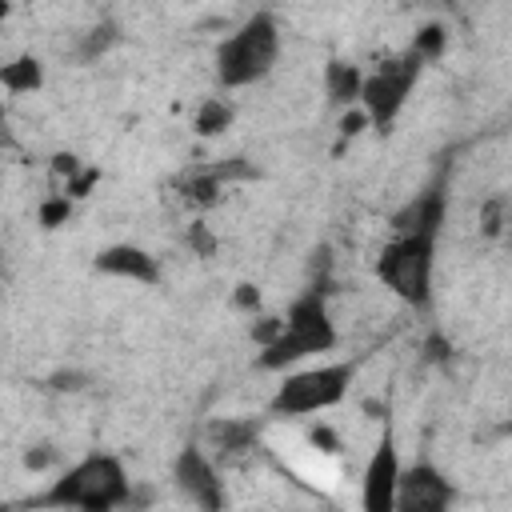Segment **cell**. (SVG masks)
I'll use <instances>...</instances> for the list:
<instances>
[{
  "instance_id": "6da1fadb",
  "label": "cell",
  "mask_w": 512,
  "mask_h": 512,
  "mask_svg": "<svg viewBox=\"0 0 512 512\" xmlns=\"http://www.w3.org/2000/svg\"><path fill=\"white\" fill-rule=\"evenodd\" d=\"M128 500V472L120 456L92 452L80 464H72L60 480H52L40 496H32V508H76V512H116Z\"/></svg>"
},
{
  "instance_id": "7a4b0ae2",
  "label": "cell",
  "mask_w": 512,
  "mask_h": 512,
  "mask_svg": "<svg viewBox=\"0 0 512 512\" xmlns=\"http://www.w3.org/2000/svg\"><path fill=\"white\" fill-rule=\"evenodd\" d=\"M336 348V324L328 316V304L320 292H304L288 304V316H284V328L280 336L260 348L256 356V368L264 372H284L308 356H320V352H332Z\"/></svg>"
},
{
  "instance_id": "3957f363",
  "label": "cell",
  "mask_w": 512,
  "mask_h": 512,
  "mask_svg": "<svg viewBox=\"0 0 512 512\" xmlns=\"http://www.w3.org/2000/svg\"><path fill=\"white\" fill-rule=\"evenodd\" d=\"M276 56H280V24L272 12H256L216 44L212 56L216 80L224 88H248L276 68Z\"/></svg>"
},
{
  "instance_id": "277c9868",
  "label": "cell",
  "mask_w": 512,
  "mask_h": 512,
  "mask_svg": "<svg viewBox=\"0 0 512 512\" xmlns=\"http://www.w3.org/2000/svg\"><path fill=\"white\" fill-rule=\"evenodd\" d=\"M432 268H436V236L432 232L392 236L376 256V280L408 308H428Z\"/></svg>"
},
{
  "instance_id": "5b68a950",
  "label": "cell",
  "mask_w": 512,
  "mask_h": 512,
  "mask_svg": "<svg viewBox=\"0 0 512 512\" xmlns=\"http://www.w3.org/2000/svg\"><path fill=\"white\" fill-rule=\"evenodd\" d=\"M356 368H360L356 360H336V364H312V368L284 372V380L276 384V392L268 400V412L284 416V420L328 412L348 396Z\"/></svg>"
},
{
  "instance_id": "8992f818",
  "label": "cell",
  "mask_w": 512,
  "mask_h": 512,
  "mask_svg": "<svg viewBox=\"0 0 512 512\" xmlns=\"http://www.w3.org/2000/svg\"><path fill=\"white\" fill-rule=\"evenodd\" d=\"M420 64L424 60L408 48L404 56H388L376 72L364 76L360 108H364V116H368V124L376 132H388L396 124V116H400V108H404V100H408V92H412V84L420 76Z\"/></svg>"
},
{
  "instance_id": "52a82bcc",
  "label": "cell",
  "mask_w": 512,
  "mask_h": 512,
  "mask_svg": "<svg viewBox=\"0 0 512 512\" xmlns=\"http://www.w3.org/2000/svg\"><path fill=\"white\" fill-rule=\"evenodd\" d=\"M400 448H396V432L384 420L380 440L372 444V456L360 472V512H396V492H400Z\"/></svg>"
},
{
  "instance_id": "ba28073f",
  "label": "cell",
  "mask_w": 512,
  "mask_h": 512,
  "mask_svg": "<svg viewBox=\"0 0 512 512\" xmlns=\"http://www.w3.org/2000/svg\"><path fill=\"white\" fill-rule=\"evenodd\" d=\"M172 484L200 512H224V504H228V492H224V480H220L216 464L196 444H184L176 452V460H172Z\"/></svg>"
},
{
  "instance_id": "9c48e42d",
  "label": "cell",
  "mask_w": 512,
  "mask_h": 512,
  "mask_svg": "<svg viewBox=\"0 0 512 512\" xmlns=\"http://www.w3.org/2000/svg\"><path fill=\"white\" fill-rule=\"evenodd\" d=\"M452 504H456V488L436 464L416 460L404 468L400 492H396V512H452Z\"/></svg>"
},
{
  "instance_id": "30bf717a",
  "label": "cell",
  "mask_w": 512,
  "mask_h": 512,
  "mask_svg": "<svg viewBox=\"0 0 512 512\" xmlns=\"http://www.w3.org/2000/svg\"><path fill=\"white\" fill-rule=\"evenodd\" d=\"M96 272L104 276H120V280H136V284H156L160 280V264L156 256H148L136 244H112L96 256Z\"/></svg>"
},
{
  "instance_id": "8fae6325",
  "label": "cell",
  "mask_w": 512,
  "mask_h": 512,
  "mask_svg": "<svg viewBox=\"0 0 512 512\" xmlns=\"http://www.w3.org/2000/svg\"><path fill=\"white\" fill-rule=\"evenodd\" d=\"M440 224H444V192L440 188H428L424 196H416V200H408L396 216H392V232L396 236H404V232H440Z\"/></svg>"
},
{
  "instance_id": "7c38bea8",
  "label": "cell",
  "mask_w": 512,
  "mask_h": 512,
  "mask_svg": "<svg viewBox=\"0 0 512 512\" xmlns=\"http://www.w3.org/2000/svg\"><path fill=\"white\" fill-rule=\"evenodd\" d=\"M324 84H328L332 104H352V100H360V92H364V72H360L356 64L332 60V64L324 68Z\"/></svg>"
},
{
  "instance_id": "4fadbf2b",
  "label": "cell",
  "mask_w": 512,
  "mask_h": 512,
  "mask_svg": "<svg viewBox=\"0 0 512 512\" xmlns=\"http://www.w3.org/2000/svg\"><path fill=\"white\" fill-rule=\"evenodd\" d=\"M0 84L8 92H36L44 84V68H40L36 56H16L12 64L0 68Z\"/></svg>"
},
{
  "instance_id": "5bb4252c",
  "label": "cell",
  "mask_w": 512,
  "mask_h": 512,
  "mask_svg": "<svg viewBox=\"0 0 512 512\" xmlns=\"http://www.w3.org/2000/svg\"><path fill=\"white\" fill-rule=\"evenodd\" d=\"M228 124H232V104H228V100L208 96V100L196 108V132H200V136H220Z\"/></svg>"
},
{
  "instance_id": "9a60e30c",
  "label": "cell",
  "mask_w": 512,
  "mask_h": 512,
  "mask_svg": "<svg viewBox=\"0 0 512 512\" xmlns=\"http://www.w3.org/2000/svg\"><path fill=\"white\" fill-rule=\"evenodd\" d=\"M208 432H212L228 452H240V448H248V444L256 440V424H248V420H216Z\"/></svg>"
},
{
  "instance_id": "2e32d148",
  "label": "cell",
  "mask_w": 512,
  "mask_h": 512,
  "mask_svg": "<svg viewBox=\"0 0 512 512\" xmlns=\"http://www.w3.org/2000/svg\"><path fill=\"white\" fill-rule=\"evenodd\" d=\"M440 48H444V28L440 24H428L416 40H412V52L420 56V60H432V56H440Z\"/></svg>"
},
{
  "instance_id": "e0dca14e",
  "label": "cell",
  "mask_w": 512,
  "mask_h": 512,
  "mask_svg": "<svg viewBox=\"0 0 512 512\" xmlns=\"http://www.w3.org/2000/svg\"><path fill=\"white\" fill-rule=\"evenodd\" d=\"M68 212H72L68 196H52V200L40 208V224H44V228H56V224H64V220H68Z\"/></svg>"
},
{
  "instance_id": "ac0fdd59",
  "label": "cell",
  "mask_w": 512,
  "mask_h": 512,
  "mask_svg": "<svg viewBox=\"0 0 512 512\" xmlns=\"http://www.w3.org/2000/svg\"><path fill=\"white\" fill-rule=\"evenodd\" d=\"M236 304H240V308H256V304H260V292H256L252 284H240V292H236Z\"/></svg>"
},
{
  "instance_id": "d6986e66",
  "label": "cell",
  "mask_w": 512,
  "mask_h": 512,
  "mask_svg": "<svg viewBox=\"0 0 512 512\" xmlns=\"http://www.w3.org/2000/svg\"><path fill=\"white\" fill-rule=\"evenodd\" d=\"M52 460V452H24V468H44Z\"/></svg>"
},
{
  "instance_id": "ffe728a7",
  "label": "cell",
  "mask_w": 512,
  "mask_h": 512,
  "mask_svg": "<svg viewBox=\"0 0 512 512\" xmlns=\"http://www.w3.org/2000/svg\"><path fill=\"white\" fill-rule=\"evenodd\" d=\"M504 432H508V436H512V420H508V424H504Z\"/></svg>"
}]
</instances>
